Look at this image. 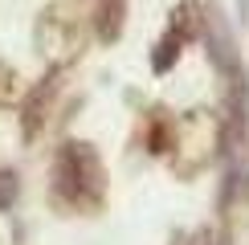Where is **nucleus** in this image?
I'll return each mask as SVG.
<instances>
[{
	"label": "nucleus",
	"instance_id": "obj_5",
	"mask_svg": "<svg viewBox=\"0 0 249 245\" xmlns=\"http://www.w3.org/2000/svg\"><path fill=\"white\" fill-rule=\"evenodd\" d=\"M196 33H200V0H184V4L172 8L168 29H163V37L155 41V49H151V70L155 74H168L176 61H180L184 45H188Z\"/></svg>",
	"mask_w": 249,
	"mask_h": 245
},
{
	"label": "nucleus",
	"instance_id": "obj_1",
	"mask_svg": "<svg viewBox=\"0 0 249 245\" xmlns=\"http://www.w3.org/2000/svg\"><path fill=\"white\" fill-rule=\"evenodd\" d=\"M53 204L66 212H98L107 200V168L98 151L82 139H70L53 156Z\"/></svg>",
	"mask_w": 249,
	"mask_h": 245
},
{
	"label": "nucleus",
	"instance_id": "obj_13",
	"mask_svg": "<svg viewBox=\"0 0 249 245\" xmlns=\"http://www.w3.org/2000/svg\"><path fill=\"white\" fill-rule=\"evenodd\" d=\"M241 17H245V20H249V0H241Z\"/></svg>",
	"mask_w": 249,
	"mask_h": 245
},
{
	"label": "nucleus",
	"instance_id": "obj_8",
	"mask_svg": "<svg viewBox=\"0 0 249 245\" xmlns=\"http://www.w3.org/2000/svg\"><path fill=\"white\" fill-rule=\"evenodd\" d=\"M147 151L151 156H168V143H172V119L163 115V110H155L151 122H147Z\"/></svg>",
	"mask_w": 249,
	"mask_h": 245
},
{
	"label": "nucleus",
	"instance_id": "obj_7",
	"mask_svg": "<svg viewBox=\"0 0 249 245\" xmlns=\"http://www.w3.org/2000/svg\"><path fill=\"white\" fill-rule=\"evenodd\" d=\"M90 29L102 45H115L127 29V0H94V17H90Z\"/></svg>",
	"mask_w": 249,
	"mask_h": 245
},
{
	"label": "nucleus",
	"instance_id": "obj_3",
	"mask_svg": "<svg viewBox=\"0 0 249 245\" xmlns=\"http://www.w3.org/2000/svg\"><path fill=\"white\" fill-rule=\"evenodd\" d=\"M221 147H225V122H221V115H213V110H188V115L172 119L168 156H172V163L184 172V176L200 172Z\"/></svg>",
	"mask_w": 249,
	"mask_h": 245
},
{
	"label": "nucleus",
	"instance_id": "obj_2",
	"mask_svg": "<svg viewBox=\"0 0 249 245\" xmlns=\"http://www.w3.org/2000/svg\"><path fill=\"white\" fill-rule=\"evenodd\" d=\"M90 17H94V0H49L37 20L41 53L53 57V66H70L74 57H82Z\"/></svg>",
	"mask_w": 249,
	"mask_h": 245
},
{
	"label": "nucleus",
	"instance_id": "obj_10",
	"mask_svg": "<svg viewBox=\"0 0 249 245\" xmlns=\"http://www.w3.org/2000/svg\"><path fill=\"white\" fill-rule=\"evenodd\" d=\"M17 196H20V176H17V172H8V168H0V212L13 209Z\"/></svg>",
	"mask_w": 249,
	"mask_h": 245
},
{
	"label": "nucleus",
	"instance_id": "obj_4",
	"mask_svg": "<svg viewBox=\"0 0 249 245\" xmlns=\"http://www.w3.org/2000/svg\"><path fill=\"white\" fill-rule=\"evenodd\" d=\"M196 37H204V53L216 66V74L229 82V86H241L245 82L241 78V49H237L233 29H229V20H225L216 0H200V33Z\"/></svg>",
	"mask_w": 249,
	"mask_h": 245
},
{
	"label": "nucleus",
	"instance_id": "obj_9",
	"mask_svg": "<svg viewBox=\"0 0 249 245\" xmlns=\"http://www.w3.org/2000/svg\"><path fill=\"white\" fill-rule=\"evenodd\" d=\"M25 98V86H20V74L13 66H4L0 61V106H17V102Z\"/></svg>",
	"mask_w": 249,
	"mask_h": 245
},
{
	"label": "nucleus",
	"instance_id": "obj_12",
	"mask_svg": "<svg viewBox=\"0 0 249 245\" xmlns=\"http://www.w3.org/2000/svg\"><path fill=\"white\" fill-rule=\"evenodd\" d=\"M213 245H233V237H229V233H221V237H213Z\"/></svg>",
	"mask_w": 249,
	"mask_h": 245
},
{
	"label": "nucleus",
	"instance_id": "obj_6",
	"mask_svg": "<svg viewBox=\"0 0 249 245\" xmlns=\"http://www.w3.org/2000/svg\"><path fill=\"white\" fill-rule=\"evenodd\" d=\"M61 74H66V66H49V74L41 78L33 90H25V98L17 102V106H20V135H25L29 143L45 131L49 110H53V98L61 90Z\"/></svg>",
	"mask_w": 249,
	"mask_h": 245
},
{
	"label": "nucleus",
	"instance_id": "obj_11",
	"mask_svg": "<svg viewBox=\"0 0 249 245\" xmlns=\"http://www.w3.org/2000/svg\"><path fill=\"white\" fill-rule=\"evenodd\" d=\"M172 245H213V233H209V229H200V233H192V237H188V233H176Z\"/></svg>",
	"mask_w": 249,
	"mask_h": 245
}]
</instances>
